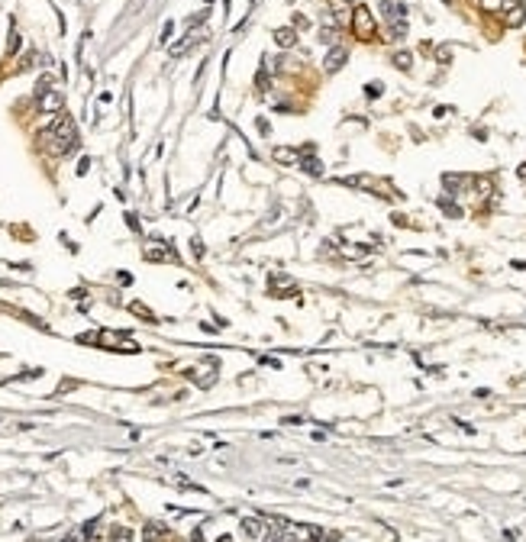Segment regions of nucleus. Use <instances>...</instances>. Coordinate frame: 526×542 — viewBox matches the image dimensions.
<instances>
[{
  "label": "nucleus",
  "mask_w": 526,
  "mask_h": 542,
  "mask_svg": "<svg viewBox=\"0 0 526 542\" xmlns=\"http://www.w3.org/2000/svg\"><path fill=\"white\" fill-rule=\"evenodd\" d=\"M352 29H355V36H362L365 42H372L375 32H378V26H375V16L368 7H358L355 13H352Z\"/></svg>",
  "instance_id": "obj_1"
},
{
  "label": "nucleus",
  "mask_w": 526,
  "mask_h": 542,
  "mask_svg": "<svg viewBox=\"0 0 526 542\" xmlns=\"http://www.w3.org/2000/svg\"><path fill=\"white\" fill-rule=\"evenodd\" d=\"M42 132H49V136H55V139H65V142H75V146H77V129H75V123H71L68 116H55V120Z\"/></svg>",
  "instance_id": "obj_2"
},
{
  "label": "nucleus",
  "mask_w": 526,
  "mask_h": 542,
  "mask_svg": "<svg viewBox=\"0 0 526 542\" xmlns=\"http://www.w3.org/2000/svg\"><path fill=\"white\" fill-rule=\"evenodd\" d=\"M501 10H503V20H507V26H520V23L526 20L523 0H501Z\"/></svg>",
  "instance_id": "obj_3"
},
{
  "label": "nucleus",
  "mask_w": 526,
  "mask_h": 542,
  "mask_svg": "<svg viewBox=\"0 0 526 542\" xmlns=\"http://www.w3.org/2000/svg\"><path fill=\"white\" fill-rule=\"evenodd\" d=\"M346 58H349V49L336 42V46H329V52H326L323 65H326V71H339L342 65H346Z\"/></svg>",
  "instance_id": "obj_4"
},
{
  "label": "nucleus",
  "mask_w": 526,
  "mask_h": 542,
  "mask_svg": "<svg viewBox=\"0 0 526 542\" xmlns=\"http://www.w3.org/2000/svg\"><path fill=\"white\" fill-rule=\"evenodd\" d=\"M39 110H42V113H58V110H62V91H52V87H49L46 94H39Z\"/></svg>",
  "instance_id": "obj_5"
},
{
  "label": "nucleus",
  "mask_w": 526,
  "mask_h": 542,
  "mask_svg": "<svg viewBox=\"0 0 526 542\" xmlns=\"http://www.w3.org/2000/svg\"><path fill=\"white\" fill-rule=\"evenodd\" d=\"M265 529H268V526H265L258 517H246V519H242V533H246V539H258Z\"/></svg>",
  "instance_id": "obj_6"
},
{
  "label": "nucleus",
  "mask_w": 526,
  "mask_h": 542,
  "mask_svg": "<svg viewBox=\"0 0 526 542\" xmlns=\"http://www.w3.org/2000/svg\"><path fill=\"white\" fill-rule=\"evenodd\" d=\"M146 258L149 262H165V258L171 262V258H175V248H168V246L162 248V242H152V248H146Z\"/></svg>",
  "instance_id": "obj_7"
},
{
  "label": "nucleus",
  "mask_w": 526,
  "mask_h": 542,
  "mask_svg": "<svg viewBox=\"0 0 526 542\" xmlns=\"http://www.w3.org/2000/svg\"><path fill=\"white\" fill-rule=\"evenodd\" d=\"M275 162H281V165H301V152L297 148H275Z\"/></svg>",
  "instance_id": "obj_8"
},
{
  "label": "nucleus",
  "mask_w": 526,
  "mask_h": 542,
  "mask_svg": "<svg viewBox=\"0 0 526 542\" xmlns=\"http://www.w3.org/2000/svg\"><path fill=\"white\" fill-rule=\"evenodd\" d=\"M275 42H278L281 49H291V46L297 42V32L291 29V26H284V29H278V32H275Z\"/></svg>",
  "instance_id": "obj_9"
},
{
  "label": "nucleus",
  "mask_w": 526,
  "mask_h": 542,
  "mask_svg": "<svg viewBox=\"0 0 526 542\" xmlns=\"http://www.w3.org/2000/svg\"><path fill=\"white\" fill-rule=\"evenodd\" d=\"M442 184L449 187V191H458V187L472 184V178H465V174H442Z\"/></svg>",
  "instance_id": "obj_10"
},
{
  "label": "nucleus",
  "mask_w": 526,
  "mask_h": 542,
  "mask_svg": "<svg viewBox=\"0 0 526 542\" xmlns=\"http://www.w3.org/2000/svg\"><path fill=\"white\" fill-rule=\"evenodd\" d=\"M271 291H294V281L278 274V278H271Z\"/></svg>",
  "instance_id": "obj_11"
},
{
  "label": "nucleus",
  "mask_w": 526,
  "mask_h": 542,
  "mask_svg": "<svg viewBox=\"0 0 526 542\" xmlns=\"http://www.w3.org/2000/svg\"><path fill=\"white\" fill-rule=\"evenodd\" d=\"M410 62H413V55H410V52H394V68L407 71V68H410Z\"/></svg>",
  "instance_id": "obj_12"
},
{
  "label": "nucleus",
  "mask_w": 526,
  "mask_h": 542,
  "mask_svg": "<svg viewBox=\"0 0 526 542\" xmlns=\"http://www.w3.org/2000/svg\"><path fill=\"white\" fill-rule=\"evenodd\" d=\"M162 536H165V529L158 526V523H149V526H146V542H158Z\"/></svg>",
  "instance_id": "obj_13"
},
{
  "label": "nucleus",
  "mask_w": 526,
  "mask_h": 542,
  "mask_svg": "<svg viewBox=\"0 0 526 542\" xmlns=\"http://www.w3.org/2000/svg\"><path fill=\"white\" fill-rule=\"evenodd\" d=\"M336 39H339V32H336L333 26H329V29H326V26L320 29V42H323V46H336Z\"/></svg>",
  "instance_id": "obj_14"
},
{
  "label": "nucleus",
  "mask_w": 526,
  "mask_h": 542,
  "mask_svg": "<svg viewBox=\"0 0 526 542\" xmlns=\"http://www.w3.org/2000/svg\"><path fill=\"white\" fill-rule=\"evenodd\" d=\"M281 523H271L268 526V533H265V539L262 542H281V536H284V529H278Z\"/></svg>",
  "instance_id": "obj_15"
},
{
  "label": "nucleus",
  "mask_w": 526,
  "mask_h": 542,
  "mask_svg": "<svg viewBox=\"0 0 526 542\" xmlns=\"http://www.w3.org/2000/svg\"><path fill=\"white\" fill-rule=\"evenodd\" d=\"M301 168L307 171V174H320V171H323V165H320L317 158H307V162H301Z\"/></svg>",
  "instance_id": "obj_16"
},
{
  "label": "nucleus",
  "mask_w": 526,
  "mask_h": 542,
  "mask_svg": "<svg viewBox=\"0 0 526 542\" xmlns=\"http://www.w3.org/2000/svg\"><path fill=\"white\" fill-rule=\"evenodd\" d=\"M110 539H113V542H129L132 533H129V529H123V526H116L113 533H110Z\"/></svg>",
  "instance_id": "obj_17"
},
{
  "label": "nucleus",
  "mask_w": 526,
  "mask_h": 542,
  "mask_svg": "<svg viewBox=\"0 0 526 542\" xmlns=\"http://www.w3.org/2000/svg\"><path fill=\"white\" fill-rule=\"evenodd\" d=\"M20 46H23V39H20V32H10V42H7V52H20Z\"/></svg>",
  "instance_id": "obj_18"
},
{
  "label": "nucleus",
  "mask_w": 526,
  "mask_h": 542,
  "mask_svg": "<svg viewBox=\"0 0 526 542\" xmlns=\"http://www.w3.org/2000/svg\"><path fill=\"white\" fill-rule=\"evenodd\" d=\"M381 91H384V84H381V81H372V84H365V94H368V97H381Z\"/></svg>",
  "instance_id": "obj_19"
},
{
  "label": "nucleus",
  "mask_w": 526,
  "mask_h": 542,
  "mask_svg": "<svg viewBox=\"0 0 526 542\" xmlns=\"http://www.w3.org/2000/svg\"><path fill=\"white\" fill-rule=\"evenodd\" d=\"M491 187H494V184H491V178H478V194H481V197H484Z\"/></svg>",
  "instance_id": "obj_20"
},
{
  "label": "nucleus",
  "mask_w": 526,
  "mask_h": 542,
  "mask_svg": "<svg viewBox=\"0 0 526 542\" xmlns=\"http://www.w3.org/2000/svg\"><path fill=\"white\" fill-rule=\"evenodd\" d=\"M132 313H136V317H146V320H155L152 313H149V310L142 307V303H132Z\"/></svg>",
  "instance_id": "obj_21"
},
{
  "label": "nucleus",
  "mask_w": 526,
  "mask_h": 542,
  "mask_svg": "<svg viewBox=\"0 0 526 542\" xmlns=\"http://www.w3.org/2000/svg\"><path fill=\"white\" fill-rule=\"evenodd\" d=\"M81 539H84V533H68L62 542H81Z\"/></svg>",
  "instance_id": "obj_22"
},
{
  "label": "nucleus",
  "mask_w": 526,
  "mask_h": 542,
  "mask_svg": "<svg viewBox=\"0 0 526 542\" xmlns=\"http://www.w3.org/2000/svg\"><path fill=\"white\" fill-rule=\"evenodd\" d=\"M481 3H484L488 10H494V7H497V0H481Z\"/></svg>",
  "instance_id": "obj_23"
},
{
  "label": "nucleus",
  "mask_w": 526,
  "mask_h": 542,
  "mask_svg": "<svg viewBox=\"0 0 526 542\" xmlns=\"http://www.w3.org/2000/svg\"><path fill=\"white\" fill-rule=\"evenodd\" d=\"M520 178H526V162H523V168H520Z\"/></svg>",
  "instance_id": "obj_24"
},
{
  "label": "nucleus",
  "mask_w": 526,
  "mask_h": 542,
  "mask_svg": "<svg viewBox=\"0 0 526 542\" xmlns=\"http://www.w3.org/2000/svg\"><path fill=\"white\" fill-rule=\"evenodd\" d=\"M346 3H352V0H346Z\"/></svg>",
  "instance_id": "obj_25"
},
{
  "label": "nucleus",
  "mask_w": 526,
  "mask_h": 542,
  "mask_svg": "<svg viewBox=\"0 0 526 542\" xmlns=\"http://www.w3.org/2000/svg\"><path fill=\"white\" fill-rule=\"evenodd\" d=\"M446 3H449V0H446Z\"/></svg>",
  "instance_id": "obj_26"
}]
</instances>
